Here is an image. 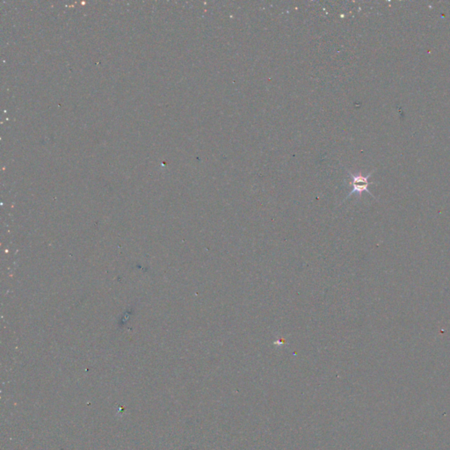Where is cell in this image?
I'll return each mask as SVG.
<instances>
[{
    "label": "cell",
    "mask_w": 450,
    "mask_h": 450,
    "mask_svg": "<svg viewBox=\"0 0 450 450\" xmlns=\"http://www.w3.org/2000/svg\"><path fill=\"white\" fill-rule=\"evenodd\" d=\"M348 174L351 177V185L352 187H353V189H352V191L348 194V196L346 197L345 200L343 201V202H344L347 199L349 198L352 195H354V194H357V195L361 197L363 192H367V194H369L372 197L376 198V197L374 196L373 194H371L370 191L368 190V186L371 184L370 182L368 181V179L370 178L371 175L373 174L374 172H371V173H368V174L366 176H364L361 173H355V174H354V173H352L351 172H349V171H348Z\"/></svg>",
    "instance_id": "1"
}]
</instances>
